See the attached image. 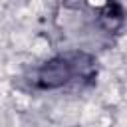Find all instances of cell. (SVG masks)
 <instances>
[{
	"instance_id": "1",
	"label": "cell",
	"mask_w": 127,
	"mask_h": 127,
	"mask_svg": "<svg viewBox=\"0 0 127 127\" xmlns=\"http://www.w3.org/2000/svg\"><path fill=\"white\" fill-rule=\"evenodd\" d=\"M75 75V65L67 56H58L42 64L36 71V85L40 89H58L69 83Z\"/></svg>"
}]
</instances>
